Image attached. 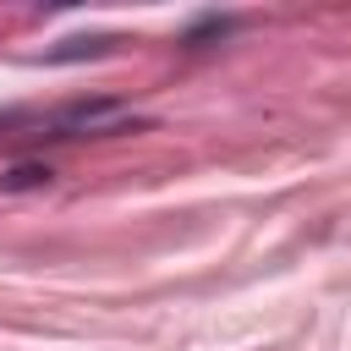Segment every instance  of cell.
I'll use <instances>...</instances> for the list:
<instances>
[{
	"label": "cell",
	"instance_id": "obj_1",
	"mask_svg": "<svg viewBox=\"0 0 351 351\" xmlns=\"http://www.w3.org/2000/svg\"><path fill=\"white\" fill-rule=\"evenodd\" d=\"M115 121H121V104H71L60 115V126H71V132H110Z\"/></svg>",
	"mask_w": 351,
	"mask_h": 351
},
{
	"label": "cell",
	"instance_id": "obj_2",
	"mask_svg": "<svg viewBox=\"0 0 351 351\" xmlns=\"http://www.w3.org/2000/svg\"><path fill=\"white\" fill-rule=\"evenodd\" d=\"M44 181H49V170H38V165H22V170H11L0 186H5V192H22V186H44Z\"/></svg>",
	"mask_w": 351,
	"mask_h": 351
}]
</instances>
